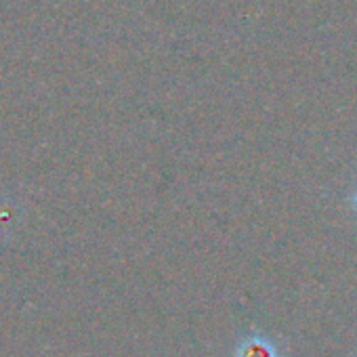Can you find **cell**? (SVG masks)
<instances>
[{
    "label": "cell",
    "instance_id": "obj_1",
    "mask_svg": "<svg viewBox=\"0 0 357 357\" xmlns=\"http://www.w3.org/2000/svg\"><path fill=\"white\" fill-rule=\"evenodd\" d=\"M231 357H284L275 338L263 332H246L238 338Z\"/></svg>",
    "mask_w": 357,
    "mask_h": 357
},
{
    "label": "cell",
    "instance_id": "obj_2",
    "mask_svg": "<svg viewBox=\"0 0 357 357\" xmlns=\"http://www.w3.org/2000/svg\"><path fill=\"white\" fill-rule=\"evenodd\" d=\"M351 202H353V208H355V213H357V188H355V192H353V198H351Z\"/></svg>",
    "mask_w": 357,
    "mask_h": 357
}]
</instances>
